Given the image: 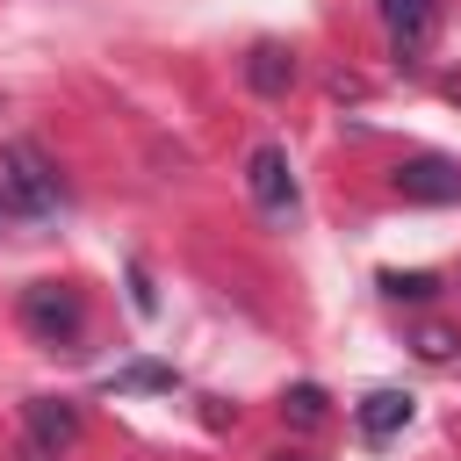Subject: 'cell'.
Returning <instances> with one entry per match:
<instances>
[{
  "mask_svg": "<svg viewBox=\"0 0 461 461\" xmlns=\"http://www.w3.org/2000/svg\"><path fill=\"white\" fill-rule=\"evenodd\" d=\"M0 194L22 209V216H58L65 209V180H58V166L43 158V144H29V137H7L0 144Z\"/></svg>",
  "mask_w": 461,
  "mask_h": 461,
  "instance_id": "1",
  "label": "cell"
},
{
  "mask_svg": "<svg viewBox=\"0 0 461 461\" xmlns=\"http://www.w3.org/2000/svg\"><path fill=\"white\" fill-rule=\"evenodd\" d=\"M353 418H360V439L382 447V439H396V432L411 425V396H403V389H367Z\"/></svg>",
  "mask_w": 461,
  "mask_h": 461,
  "instance_id": "7",
  "label": "cell"
},
{
  "mask_svg": "<svg viewBox=\"0 0 461 461\" xmlns=\"http://www.w3.org/2000/svg\"><path fill=\"white\" fill-rule=\"evenodd\" d=\"M22 425H29V439H36L43 454H58V447L79 439V411H72L65 396H29V403H22Z\"/></svg>",
  "mask_w": 461,
  "mask_h": 461,
  "instance_id": "6",
  "label": "cell"
},
{
  "mask_svg": "<svg viewBox=\"0 0 461 461\" xmlns=\"http://www.w3.org/2000/svg\"><path fill=\"white\" fill-rule=\"evenodd\" d=\"M396 194L403 202H454L461 194V166L454 158H403L396 166Z\"/></svg>",
  "mask_w": 461,
  "mask_h": 461,
  "instance_id": "5",
  "label": "cell"
},
{
  "mask_svg": "<svg viewBox=\"0 0 461 461\" xmlns=\"http://www.w3.org/2000/svg\"><path fill=\"white\" fill-rule=\"evenodd\" d=\"M432 288H439L432 274H382V295H389V303H425Z\"/></svg>",
  "mask_w": 461,
  "mask_h": 461,
  "instance_id": "9",
  "label": "cell"
},
{
  "mask_svg": "<svg viewBox=\"0 0 461 461\" xmlns=\"http://www.w3.org/2000/svg\"><path fill=\"white\" fill-rule=\"evenodd\" d=\"M22 324L36 331V339H79V324H86V303L65 288V281H29L22 288Z\"/></svg>",
  "mask_w": 461,
  "mask_h": 461,
  "instance_id": "2",
  "label": "cell"
},
{
  "mask_svg": "<svg viewBox=\"0 0 461 461\" xmlns=\"http://www.w3.org/2000/svg\"><path fill=\"white\" fill-rule=\"evenodd\" d=\"M115 389H173V375H166V367H122Z\"/></svg>",
  "mask_w": 461,
  "mask_h": 461,
  "instance_id": "11",
  "label": "cell"
},
{
  "mask_svg": "<svg viewBox=\"0 0 461 461\" xmlns=\"http://www.w3.org/2000/svg\"><path fill=\"white\" fill-rule=\"evenodd\" d=\"M0 209H7V194H0Z\"/></svg>",
  "mask_w": 461,
  "mask_h": 461,
  "instance_id": "13",
  "label": "cell"
},
{
  "mask_svg": "<svg viewBox=\"0 0 461 461\" xmlns=\"http://www.w3.org/2000/svg\"><path fill=\"white\" fill-rule=\"evenodd\" d=\"M245 187H252V202H259V216H295V166H288V151L281 144H259L252 158H245Z\"/></svg>",
  "mask_w": 461,
  "mask_h": 461,
  "instance_id": "3",
  "label": "cell"
},
{
  "mask_svg": "<svg viewBox=\"0 0 461 461\" xmlns=\"http://www.w3.org/2000/svg\"><path fill=\"white\" fill-rule=\"evenodd\" d=\"M288 418L295 425H317L324 418V389H288Z\"/></svg>",
  "mask_w": 461,
  "mask_h": 461,
  "instance_id": "10",
  "label": "cell"
},
{
  "mask_svg": "<svg viewBox=\"0 0 461 461\" xmlns=\"http://www.w3.org/2000/svg\"><path fill=\"white\" fill-rule=\"evenodd\" d=\"M418 353H425V360H447V353H454V331L425 324V331H418Z\"/></svg>",
  "mask_w": 461,
  "mask_h": 461,
  "instance_id": "12",
  "label": "cell"
},
{
  "mask_svg": "<svg viewBox=\"0 0 461 461\" xmlns=\"http://www.w3.org/2000/svg\"><path fill=\"white\" fill-rule=\"evenodd\" d=\"M281 461H288V454H281Z\"/></svg>",
  "mask_w": 461,
  "mask_h": 461,
  "instance_id": "14",
  "label": "cell"
},
{
  "mask_svg": "<svg viewBox=\"0 0 461 461\" xmlns=\"http://www.w3.org/2000/svg\"><path fill=\"white\" fill-rule=\"evenodd\" d=\"M382 7V29L396 43V58H425L432 36H439V0H375Z\"/></svg>",
  "mask_w": 461,
  "mask_h": 461,
  "instance_id": "4",
  "label": "cell"
},
{
  "mask_svg": "<svg viewBox=\"0 0 461 461\" xmlns=\"http://www.w3.org/2000/svg\"><path fill=\"white\" fill-rule=\"evenodd\" d=\"M245 79H252L259 94H281V86L295 79V65H288V50H281V43H259V50H252V65H245Z\"/></svg>",
  "mask_w": 461,
  "mask_h": 461,
  "instance_id": "8",
  "label": "cell"
}]
</instances>
